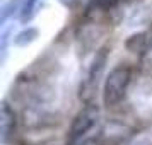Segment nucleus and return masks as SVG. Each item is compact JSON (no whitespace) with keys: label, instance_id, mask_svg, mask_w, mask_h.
Returning a JSON list of instances; mask_svg holds the SVG:
<instances>
[{"label":"nucleus","instance_id":"1","mask_svg":"<svg viewBox=\"0 0 152 145\" xmlns=\"http://www.w3.org/2000/svg\"><path fill=\"white\" fill-rule=\"evenodd\" d=\"M133 80V68L128 63H120L110 70L104 77V84L101 87V99L106 108H118L123 103Z\"/></svg>","mask_w":152,"mask_h":145},{"label":"nucleus","instance_id":"2","mask_svg":"<svg viewBox=\"0 0 152 145\" xmlns=\"http://www.w3.org/2000/svg\"><path fill=\"white\" fill-rule=\"evenodd\" d=\"M110 51L111 48L108 44H103L94 51L92 60L87 65L86 75L80 80V87H79V99L84 104H91L96 103V96L99 87H103L104 84V70L108 65V58H110Z\"/></svg>","mask_w":152,"mask_h":145},{"label":"nucleus","instance_id":"3","mask_svg":"<svg viewBox=\"0 0 152 145\" xmlns=\"http://www.w3.org/2000/svg\"><path fill=\"white\" fill-rule=\"evenodd\" d=\"M101 119V108L97 103L84 104L77 114L72 118V123L67 133V145H77L89 138V133L97 126Z\"/></svg>","mask_w":152,"mask_h":145},{"label":"nucleus","instance_id":"4","mask_svg":"<svg viewBox=\"0 0 152 145\" xmlns=\"http://www.w3.org/2000/svg\"><path fill=\"white\" fill-rule=\"evenodd\" d=\"M86 19V17H84ZM103 28H101V24L96 21H87L86 22H80V26L77 28L75 31V41L79 44V48L82 53H87L91 50H94L96 51V41L103 36Z\"/></svg>","mask_w":152,"mask_h":145},{"label":"nucleus","instance_id":"5","mask_svg":"<svg viewBox=\"0 0 152 145\" xmlns=\"http://www.w3.org/2000/svg\"><path fill=\"white\" fill-rule=\"evenodd\" d=\"M17 113L9 103H2L0 108V138L4 145H10L17 135Z\"/></svg>","mask_w":152,"mask_h":145},{"label":"nucleus","instance_id":"6","mask_svg":"<svg viewBox=\"0 0 152 145\" xmlns=\"http://www.w3.org/2000/svg\"><path fill=\"white\" fill-rule=\"evenodd\" d=\"M46 0H22L19 10V24H29L36 15L41 12Z\"/></svg>","mask_w":152,"mask_h":145},{"label":"nucleus","instance_id":"7","mask_svg":"<svg viewBox=\"0 0 152 145\" xmlns=\"http://www.w3.org/2000/svg\"><path fill=\"white\" fill-rule=\"evenodd\" d=\"M120 145H152V126L133 131L132 135L123 138Z\"/></svg>","mask_w":152,"mask_h":145},{"label":"nucleus","instance_id":"8","mask_svg":"<svg viewBox=\"0 0 152 145\" xmlns=\"http://www.w3.org/2000/svg\"><path fill=\"white\" fill-rule=\"evenodd\" d=\"M38 36H39V31L36 28H33V26H28V28H24L22 31H19L12 38V44L17 46V48H26V46L33 44L38 39Z\"/></svg>","mask_w":152,"mask_h":145},{"label":"nucleus","instance_id":"9","mask_svg":"<svg viewBox=\"0 0 152 145\" xmlns=\"http://www.w3.org/2000/svg\"><path fill=\"white\" fill-rule=\"evenodd\" d=\"M147 33H137V34H132L126 41H125V46L128 51L132 53H138L142 56V53L147 48V43H149V38H147Z\"/></svg>","mask_w":152,"mask_h":145},{"label":"nucleus","instance_id":"10","mask_svg":"<svg viewBox=\"0 0 152 145\" xmlns=\"http://www.w3.org/2000/svg\"><path fill=\"white\" fill-rule=\"evenodd\" d=\"M140 62H142V65H144L149 72H152V36L149 38L147 48H145V51L142 53V56H140Z\"/></svg>","mask_w":152,"mask_h":145},{"label":"nucleus","instance_id":"11","mask_svg":"<svg viewBox=\"0 0 152 145\" xmlns=\"http://www.w3.org/2000/svg\"><path fill=\"white\" fill-rule=\"evenodd\" d=\"M96 2H97V0H77V4H79V5H82L84 14H86L87 10H91V9H92V5H94Z\"/></svg>","mask_w":152,"mask_h":145},{"label":"nucleus","instance_id":"12","mask_svg":"<svg viewBox=\"0 0 152 145\" xmlns=\"http://www.w3.org/2000/svg\"><path fill=\"white\" fill-rule=\"evenodd\" d=\"M77 145H104V144H103V140H101V138L89 137V138H86L84 142H80V144H77Z\"/></svg>","mask_w":152,"mask_h":145},{"label":"nucleus","instance_id":"13","mask_svg":"<svg viewBox=\"0 0 152 145\" xmlns=\"http://www.w3.org/2000/svg\"><path fill=\"white\" fill-rule=\"evenodd\" d=\"M58 2H60V4H62L63 7H74V5H75L77 4V0H58Z\"/></svg>","mask_w":152,"mask_h":145}]
</instances>
